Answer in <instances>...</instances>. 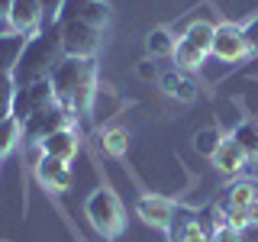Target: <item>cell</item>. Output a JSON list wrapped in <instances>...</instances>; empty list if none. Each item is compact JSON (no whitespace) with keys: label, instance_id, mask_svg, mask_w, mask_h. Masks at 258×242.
<instances>
[{"label":"cell","instance_id":"cell-1","mask_svg":"<svg viewBox=\"0 0 258 242\" xmlns=\"http://www.w3.org/2000/svg\"><path fill=\"white\" fill-rule=\"evenodd\" d=\"M48 81H52L55 100L75 113V119L87 116L94 110V100H97V65H94V58H71V55H64L55 65Z\"/></svg>","mask_w":258,"mask_h":242},{"label":"cell","instance_id":"cell-2","mask_svg":"<svg viewBox=\"0 0 258 242\" xmlns=\"http://www.w3.org/2000/svg\"><path fill=\"white\" fill-rule=\"evenodd\" d=\"M64 58V48H61V29H42L39 36H32L26 48H23L20 62L13 68V81L16 87L23 84H36V81L52 78L55 65Z\"/></svg>","mask_w":258,"mask_h":242},{"label":"cell","instance_id":"cell-3","mask_svg":"<svg viewBox=\"0 0 258 242\" xmlns=\"http://www.w3.org/2000/svg\"><path fill=\"white\" fill-rule=\"evenodd\" d=\"M84 216L91 220V226L103 239H116V236H123V229H126V210H123L116 194L107 191V188H97V191L87 194Z\"/></svg>","mask_w":258,"mask_h":242},{"label":"cell","instance_id":"cell-4","mask_svg":"<svg viewBox=\"0 0 258 242\" xmlns=\"http://www.w3.org/2000/svg\"><path fill=\"white\" fill-rule=\"evenodd\" d=\"M61 29V48L64 55H71V58H94L97 52H100V42H103V29L91 26V23H84L78 16V20L64 23Z\"/></svg>","mask_w":258,"mask_h":242},{"label":"cell","instance_id":"cell-5","mask_svg":"<svg viewBox=\"0 0 258 242\" xmlns=\"http://www.w3.org/2000/svg\"><path fill=\"white\" fill-rule=\"evenodd\" d=\"M71 119H75V113L55 100L52 107L39 110L36 116H29L26 123H23V142H26V145H42L52 133H58V129L71 126Z\"/></svg>","mask_w":258,"mask_h":242},{"label":"cell","instance_id":"cell-6","mask_svg":"<svg viewBox=\"0 0 258 242\" xmlns=\"http://www.w3.org/2000/svg\"><path fill=\"white\" fill-rule=\"evenodd\" d=\"M55 103V91H52V81H36V84H23L16 87L13 94V116L20 119V123H26L29 116H36L39 110L52 107Z\"/></svg>","mask_w":258,"mask_h":242},{"label":"cell","instance_id":"cell-7","mask_svg":"<svg viewBox=\"0 0 258 242\" xmlns=\"http://www.w3.org/2000/svg\"><path fill=\"white\" fill-rule=\"evenodd\" d=\"M210 55H216L220 62H242V58H248V45H245V36H242V26H236V23H223V26H216Z\"/></svg>","mask_w":258,"mask_h":242},{"label":"cell","instance_id":"cell-8","mask_svg":"<svg viewBox=\"0 0 258 242\" xmlns=\"http://www.w3.org/2000/svg\"><path fill=\"white\" fill-rule=\"evenodd\" d=\"M42 20H45V7L39 4V0H13V10H10V20H7V26L13 32H20V36H39L42 32Z\"/></svg>","mask_w":258,"mask_h":242},{"label":"cell","instance_id":"cell-9","mask_svg":"<svg viewBox=\"0 0 258 242\" xmlns=\"http://www.w3.org/2000/svg\"><path fill=\"white\" fill-rule=\"evenodd\" d=\"M36 181L42 184L45 191H52V194H64V191L71 188V181H75V174H71L68 161L42 155V158L36 161Z\"/></svg>","mask_w":258,"mask_h":242},{"label":"cell","instance_id":"cell-10","mask_svg":"<svg viewBox=\"0 0 258 242\" xmlns=\"http://www.w3.org/2000/svg\"><path fill=\"white\" fill-rule=\"evenodd\" d=\"M174 210H177V204H171V200L161 197V194H142V197L136 200V213L149 226H155V229H168V226H171Z\"/></svg>","mask_w":258,"mask_h":242},{"label":"cell","instance_id":"cell-11","mask_svg":"<svg viewBox=\"0 0 258 242\" xmlns=\"http://www.w3.org/2000/svg\"><path fill=\"white\" fill-rule=\"evenodd\" d=\"M252 204H258V181L239 177V181H232L229 188L223 191L220 210H248Z\"/></svg>","mask_w":258,"mask_h":242},{"label":"cell","instance_id":"cell-12","mask_svg":"<svg viewBox=\"0 0 258 242\" xmlns=\"http://www.w3.org/2000/svg\"><path fill=\"white\" fill-rule=\"evenodd\" d=\"M78 145H81V136L75 126H64L58 133H52L48 139L39 145L42 149V155H52V158H61V161H71L78 155Z\"/></svg>","mask_w":258,"mask_h":242},{"label":"cell","instance_id":"cell-13","mask_svg":"<svg viewBox=\"0 0 258 242\" xmlns=\"http://www.w3.org/2000/svg\"><path fill=\"white\" fill-rule=\"evenodd\" d=\"M213 165H216V171H220V174L236 177V174H242L248 168V155L239 149L236 139H223V145L216 149V155H213Z\"/></svg>","mask_w":258,"mask_h":242},{"label":"cell","instance_id":"cell-14","mask_svg":"<svg viewBox=\"0 0 258 242\" xmlns=\"http://www.w3.org/2000/svg\"><path fill=\"white\" fill-rule=\"evenodd\" d=\"M26 42L29 39L20 36V32H13V29L0 32V78H13V68H16V62H20Z\"/></svg>","mask_w":258,"mask_h":242},{"label":"cell","instance_id":"cell-15","mask_svg":"<svg viewBox=\"0 0 258 242\" xmlns=\"http://www.w3.org/2000/svg\"><path fill=\"white\" fill-rule=\"evenodd\" d=\"M158 84H161V91H165V94L177 97V100H194V97H197V84H194V81L184 75L177 65H171V68H161Z\"/></svg>","mask_w":258,"mask_h":242},{"label":"cell","instance_id":"cell-16","mask_svg":"<svg viewBox=\"0 0 258 242\" xmlns=\"http://www.w3.org/2000/svg\"><path fill=\"white\" fill-rule=\"evenodd\" d=\"M197 229V210L190 207H177L174 216H171V226H168V242H184L190 232Z\"/></svg>","mask_w":258,"mask_h":242},{"label":"cell","instance_id":"cell-17","mask_svg":"<svg viewBox=\"0 0 258 242\" xmlns=\"http://www.w3.org/2000/svg\"><path fill=\"white\" fill-rule=\"evenodd\" d=\"M145 48H149L152 58H174V48H177V39L171 36L168 29H152L145 36Z\"/></svg>","mask_w":258,"mask_h":242},{"label":"cell","instance_id":"cell-18","mask_svg":"<svg viewBox=\"0 0 258 242\" xmlns=\"http://www.w3.org/2000/svg\"><path fill=\"white\" fill-rule=\"evenodd\" d=\"M229 139L239 142V149L248 155V161L258 158V123H255V119H245V123H239L236 129H232Z\"/></svg>","mask_w":258,"mask_h":242},{"label":"cell","instance_id":"cell-19","mask_svg":"<svg viewBox=\"0 0 258 242\" xmlns=\"http://www.w3.org/2000/svg\"><path fill=\"white\" fill-rule=\"evenodd\" d=\"M204 62H207V52H200L197 45H190L184 36L177 39V48H174V65L177 68L181 71H197Z\"/></svg>","mask_w":258,"mask_h":242},{"label":"cell","instance_id":"cell-20","mask_svg":"<svg viewBox=\"0 0 258 242\" xmlns=\"http://www.w3.org/2000/svg\"><path fill=\"white\" fill-rule=\"evenodd\" d=\"M20 142H23V123L16 116H4L0 119V158H7Z\"/></svg>","mask_w":258,"mask_h":242},{"label":"cell","instance_id":"cell-21","mask_svg":"<svg viewBox=\"0 0 258 242\" xmlns=\"http://www.w3.org/2000/svg\"><path fill=\"white\" fill-rule=\"evenodd\" d=\"M213 36H216V26L207 23V20H194L187 26V32H184V39H187L190 45H197L200 52H207V55H210V48H213Z\"/></svg>","mask_w":258,"mask_h":242},{"label":"cell","instance_id":"cell-22","mask_svg":"<svg viewBox=\"0 0 258 242\" xmlns=\"http://www.w3.org/2000/svg\"><path fill=\"white\" fill-rule=\"evenodd\" d=\"M100 145H103L107 155L123 158L126 152H129V133H126V129H119V126H113V129H107V133L100 136Z\"/></svg>","mask_w":258,"mask_h":242},{"label":"cell","instance_id":"cell-23","mask_svg":"<svg viewBox=\"0 0 258 242\" xmlns=\"http://www.w3.org/2000/svg\"><path fill=\"white\" fill-rule=\"evenodd\" d=\"M220 145H223V136H220L216 126H204V129H197V136H194V149H197L200 155H207V158H213Z\"/></svg>","mask_w":258,"mask_h":242},{"label":"cell","instance_id":"cell-24","mask_svg":"<svg viewBox=\"0 0 258 242\" xmlns=\"http://www.w3.org/2000/svg\"><path fill=\"white\" fill-rule=\"evenodd\" d=\"M110 13H113V7L107 4V0H91V4L84 7V13H81V20L91 23V26H97V29H107Z\"/></svg>","mask_w":258,"mask_h":242},{"label":"cell","instance_id":"cell-25","mask_svg":"<svg viewBox=\"0 0 258 242\" xmlns=\"http://www.w3.org/2000/svg\"><path fill=\"white\" fill-rule=\"evenodd\" d=\"M87 4H91V0H61L58 13H55V23H58V26H64V23L78 20V16L84 13V7H87Z\"/></svg>","mask_w":258,"mask_h":242},{"label":"cell","instance_id":"cell-26","mask_svg":"<svg viewBox=\"0 0 258 242\" xmlns=\"http://www.w3.org/2000/svg\"><path fill=\"white\" fill-rule=\"evenodd\" d=\"M13 94H16V81L13 78H0V119L13 116Z\"/></svg>","mask_w":258,"mask_h":242},{"label":"cell","instance_id":"cell-27","mask_svg":"<svg viewBox=\"0 0 258 242\" xmlns=\"http://www.w3.org/2000/svg\"><path fill=\"white\" fill-rule=\"evenodd\" d=\"M242 36H245V45H248V55H258V16L242 26Z\"/></svg>","mask_w":258,"mask_h":242},{"label":"cell","instance_id":"cell-28","mask_svg":"<svg viewBox=\"0 0 258 242\" xmlns=\"http://www.w3.org/2000/svg\"><path fill=\"white\" fill-rule=\"evenodd\" d=\"M210 242H242V232H236L232 226L220 223V226H216V232L210 236Z\"/></svg>","mask_w":258,"mask_h":242},{"label":"cell","instance_id":"cell-29","mask_svg":"<svg viewBox=\"0 0 258 242\" xmlns=\"http://www.w3.org/2000/svg\"><path fill=\"white\" fill-rule=\"evenodd\" d=\"M136 71H139V78H142V81H155V78L161 75V68H158L155 62H142V65H139Z\"/></svg>","mask_w":258,"mask_h":242},{"label":"cell","instance_id":"cell-30","mask_svg":"<svg viewBox=\"0 0 258 242\" xmlns=\"http://www.w3.org/2000/svg\"><path fill=\"white\" fill-rule=\"evenodd\" d=\"M10 10H13V0H0V23L10 20Z\"/></svg>","mask_w":258,"mask_h":242},{"label":"cell","instance_id":"cell-31","mask_svg":"<svg viewBox=\"0 0 258 242\" xmlns=\"http://www.w3.org/2000/svg\"><path fill=\"white\" fill-rule=\"evenodd\" d=\"M184 242H210V236H207V232H204V229L197 226V229H194V232H190V236L184 239Z\"/></svg>","mask_w":258,"mask_h":242},{"label":"cell","instance_id":"cell-32","mask_svg":"<svg viewBox=\"0 0 258 242\" xmlns=\"http://www.w3.org/2000/svg\"><path fill=\"white\" fill-rule=\"evenodd\" d=\"M39 4H42V7H45V10H55V13H58V7H61V0H39Z\"/></svg>","mask_w":258,"mask_h":242}]
</instances>
